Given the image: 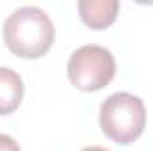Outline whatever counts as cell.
I'll return each instance as SVG.
<instances>
[{"label": "cell", "instance_id": "obj_1", "mask_svg": "<svg viewBox=\"0 0 153 151\" xmlns=\"http://www.w3.org/2000/svg\"><path fill=\"white\" fill-rule=\"evenodd\" d=\"M2 38L16 57L30 61L48 53L55 39V27L41 7L23 5L14 9L4 21Z\"/></svg>", "mask_w": 153, "mask_h": 151}, {"label": "cell", "instance_id": "obj_2", "mask_svg": "<svg viewBox=\"0 0 153 151\" xmlns=\"http://www.w3.org/2000/svg\"><path fill=\"white\" fill-rule=\"evenodd\" d=\"M146 126V107L130 93H114L100 107V128L112 142L126 146L137 141Z\"/></svg>", "mask_w": 153, "mask_h": 151}, {"label": "cell", "instance_id": "obj_3", "mask_svg": "<svg viewBox=\"0 0 153 151\" xmlns=\"http://www.w3.org/2000/svg\"><path fill=\"white\" fill-rule=\"evenodd\" d=\"M66 71L76 89L94 93L112 82L116 75V59L105 46L84 44L70 55Z\"/></svg>", "mask_w": 153, "mask_h": 151}, {"label": "cell", "instance_id": "obj_4", "mask_svg": "<svg viewBox=\"0 0 153 151\" xmlns=\"http://www.w3.org/2000/svg\"><path fill=\"white\" fill-rule=\"evenodd\" d=\"M80 20L93 30H103L111 27L117 18V0H80L76 4Z\"/></svg>", "mask_w": 153, "mask_h": 151}, {"label": "cell", "instance_id": "obj_5", "mask_svg": "<svg viewBox=\"0 0 153 151\" xmlns=\"http://www.w3.org/2000/svg\"><path fill=\"white\" fill-rule=\"evenodd\" d=\"M25 85L13 68L0 66V115L13 114L22 103Z\"/></svg>", "mask_w": 153, "mask_h": 151}, {"label": "cell", "instance_id": "obj_6", "mask_svg": "<svg viewBox=\"0 0 153 151\" xmlns=\"http://www.w3.org/2000/svg\"><path fill=\"white\" fill-rule=\"evenodd\" d=\"M0 151H20V146L11 135L0 133Z\"/></svg>", "mask_w": 153, "mask_h": 151}, {"label": "cell", "instance_id": "obj_7", "mask_svg": "<svg viewBox=\"0 0 153 151\" xmlns=\"http://www.w3.org/2000/svg\"><path fill=\"white\" fill-rule=\"evenodd\" d=\"M80 151H109V150H105L102 146H87V148H84V150H80Z\"/></svg>", "mask_w": 153, "mask_h": 151}]
</instances>
